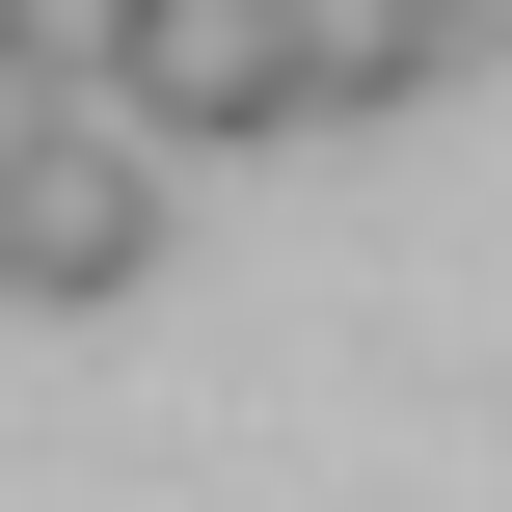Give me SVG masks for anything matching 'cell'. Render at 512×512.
I'll use <instances>...</instances> for the list:
<instances>
[{
	"instance_id": "6da1fadb",
	"label": "cell",
	"mask_w": 512,
	"mask_h": 512,
	"mask_svg": "<svg viewBox=\"0 0 512 512\" xmlns=\"http://www.w3.org/2000/svg\"><path fill=\"white\" fill-rule=\"evenodd\" d=\"M135 270H162V135H108V108L0 135V297H135Z\"/></svg>"
},
{
	"instance_id": "7a4b0ae2",
	"label": "cell",
	"mask_w": 512,
	"mask_h": 512,
	"mask_svg": "<svg viewBox=\"0 0 512 512\" xmlns=\"http://www.w3.org/2000/svg\"><path fill=\"white\" fill-rule=\"evenodd\" d=\"M108 135H297V81H270V0H135L108 27Z\"/></svg>"
},
{
	"instance_id": "3957f363",
	"label": "cell",
	"mask_w": 512,
	"mask_h": 512,
	"mask_svg": "<svg viewBox=\"0 0 512 512\" xmlns=\"http://www.w3.org/2000/svg\"><path fill=\"white\" fill-rule=\"evenodd\" d=\"M108 27H135V0H0V54H27L54 108H108Z\"/></svg>"
}]
</instances>
